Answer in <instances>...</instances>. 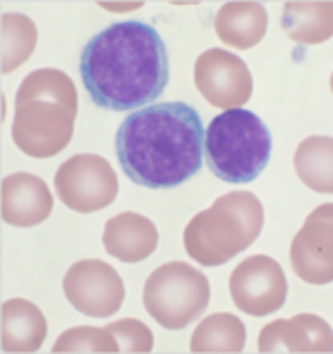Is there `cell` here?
<instances>
[{
    "label": "cell",
    "mask_w": 333,
    "mask_h": 354,
    "mask_svg": "<svg viewBox=\"0 0 333 354\" xmlns=\"http://www.w3.org/2000/svg\"><path fill=\"white\" fill-rule=\"evenodd\" d=\"M80 76L96 107L129 112L165 92L169 54L156 27L143 20H118L85 45Z\"/></svg>",
    "instance_id": "obj_1"
},
{
    "label": "cell",
    "mask_w": 333,
    "mask_h": 354,
    "mask_svg": "<svg viewBox=\"0 0 333 354\" xmlns=\"http://www.w3.org/2000/svg\"><path fill=\"white\" fill-rule=\"evenodd\" d=\"M205 129L187 103L167 100L131 112L116 131L125 176L147 189L180 187L203 167Z\"/></svg>",
    "instance_id": "obj_2"
},
{
    "label": "cell",
    "mask_w": 333,
    "mask_h": 354,
    "mask_svg": "<svg viewBox=\"0 0 333 354\" xmlns=\"http://www.w3.org/2000/svg\"><path fill=\"white\" fill-rule=\"evenodd\" d=\"M78 116V89L65 72L36 69L20 83L12 138L23 154L54 158L74 138Z\"/></svg>",
    "instance_id": "obj_3"
},
{
    "label": "cell",
    "mask_w": 333,
    "mask_h": 354,
    "mask_svg": "<svg viewBox=\"0 0 333 354\" xmlns=\"http://www.w3.org/2000/svg\"><path fill=\"white\" fill-rule=\"evenodd\" d=\"M265 225V209L256 194L245 189L229 192L198 212L185 227V250L205 268L225 266L258 241Z\"/></svg>",
    "instance_id": "obj_4"
},
{
    "label": "cell",
    "mask_w": 333,
    "mask_h": 354,
    "mask_svg": "<svg viewBox=\"0 0 333 354\" xmlns=\"http://www.w3.org/2000/svg\"><path fill=\"white\" fill-rule=\"evenodd\" d=\"M271 131L249 109H227L205 131V156L214 176L227 183H251L271 158Z\"/></svg>",
    "instance_id": "obj_5"
},
{
    "label": "cell",
    "mask_w": 333,
    "mask_h": 354,
    "mask_svg": "<svg viewBox=\"0 0 333 354\" xmlns=\"http://www.w3.org/2000/svg\"><path fill=\"white\" fill-rule=\"evenodd\" d=\"M211 299L209 279L185 261H171L149 274L143 303L158 326L183 330L198 321Z\"/></svg>",
    "instance_id": "obj_6"
},
{
    "label": "cell",
    "mask_w": 333,
    "mask_h": 354,
    "mask_svg": "<svg viewBox=\"0 0 333 354\" xmlns=\"http://www.w3.org/2000/svg\"><path fill=\"white\" fill-rule=\"evenodd\" d=\"M54 187L69 209L94 214L116 201L118 176L107 158L98 154H76L58 167Z\"/></svg>",
    "instance_id": "obj_7"
},
{
    "label": "cell",
    "mask_w": 333,
    "mask_h": 354,
    "mask_svg": "<svg viewBox=\"0 0 333 354\" xmlns=\"http://www.w3.org/2000/svg\"><path fill=\"white\" fill-rule=\"evenodd\" d=\"M63 290L72 308L92 319L114 317L125 303L123 279L100 259L74 263L63 279Z\"/></svg>",
    "instance_id": "obj_8"
},
{
    "label": "cell",
    "mask_w": 333,
    "mask_h": 354,
    "mask_svg": "<svg viewBox=\"0 0 333 354\" xmlns=\"http://www.w3.org/2000/svg\"><path fill=\"white\" fill-rule=\"evenodd\" d=\"M287 290L289 283L282 266L265 254L245 259L229 277V292L236 308L251 317L278 312L287 301Z\"/></svg>",
    "instance_id": "obj_9"
},
{
    "label": "cell",
    "mask_w": 333,
    "mask_h": 354,
    "mask_svg": "<svg viewBox=\"0 0 333 354\" xmlns=\"http://www.w3.org/2000/svg\"><path fill=\"white\" fill-rule=\"evenodd\" d=\"M196 89L211 107L238 109L249 103L254 94V76L247 63L227 49H207L194 67Z\"/></svg>",
    "instance_id": "obj_10"
},
{
    "label": "cell",
    "mask_w": 333,
    "mask_h": 354,
    "mask_svg": "<svg viewBox=\"0 0 333 354\" xmlns=\"http://www.w3.org/2000/svg\"><path fill=\"white\" fill-rule=\"evenodd\" d=\"M291 268L309 286L333 281V203L318 205L291 241Z\"/></svg>",
    "instance_id": "obj_11"
},
{
    "label": "cell",
    "mask_w": 333,
    "mask_h": 354,
    "mask_svg": "<svg viewBox=\"0 0 333 354\" xmlns=\"http://www.w3.org/2000/svg\"><path fill=\"white\" fill-rule=\"evenodd\" d=\"M258 350L265 354H329L333 352V330L322 317L302 312L267 323L258 335Z\"/></svg>",
    "instance_id": "obj_12"
},
{
    "label": "cell",
    "mask_w": 333,
    "mask_h": 354,
    "mask_svg": "<svg viewBox=\"0 0 333 354\" xmlns=\"http://www.w3.org/2000/svg\"><path fill=\"white\" fill-rule=\"evenodd\" d=\"M54 212V196L36 174L16 171L3 178V221L14 227L45 223Z\"/></svg>",
    "instance_id": "obj_13"
},
{
    "label": "cell",
    "mask_w": 333,
    "mask_h": 354,
    "mask_svg": "<svg viewBox=\"0 0 333 354\" xmlns=\"http://www.w3.org/2000/svg\"><path fill=\"white\" fill-rule=\"evenodd\" d=\"M158 227L151 218L123 212L107 221L103 232V245L107 254L123 263H140L149 259L158 248Z\"/></svg>",
    "instance_id": "obj_14"
},
{
    "label": "cell",
    "mask_w": 333,
    "mask_h": 354,
    "mask_svg": "<svg viewBox=\"0 0 333 354\" xmlns=\"http://www.w3.org/2000/svg\"><path fill=\"white\" fill-rule=\"evenodd\" d=\"M3 352H38L47 339V319L36 303L9 299L3 303Z\"/></svg>",
    "instance_id": "obj_15"
},
{
    "label": "cell",
    "mask_w": 333,
    "mask_h": 354,
    "mask_svg": "<svg viewBox=\"0 0 333 354\" xmlns=\"http://www.w3.org/2000/svg\"><path fill=\"white\" fill-rule=\"evenodd\" d=\"M214 27L227 47L251 49L265 38L269 14L260 3H227L218 9Z\"/></svg>",
    "instance_id": "obj_16"
},
{
    "label": "cell",
    "mask_w": 333,
    "mask_h": 354,
    "mask_svg": "<svg viewBox=\"0 0 333 354\" xmlns=\"http://www.w3.org/2000/svg\"><path fill=\"white\" fill-rule=\"evenodd\" d=\"M282 29L298 45H322L333 38V3H287Z\"/></svg>",
    "instance_id": "obj_17"
},
{
    "label": "cell",
    "mask_w": 333,
    "mask_h": 354,
    "mask_svg": "<svg viewBox=\"0 0 333 354\" xmlns=\"http://www.w3.org/2000/svg\"><path fill=\"white\" fill-rule=\"evenodd\" d=\"M247 328L236 315L216 312L198 323L189 341L194 354H238L245 350Z\"/></svg>",
    "instance_id": "obj_18"
},
{
    "label": "cell",
    "mask_w": 333,
    "mask_h": 354,
    "mask_svg": "<svg viewBox=\"0 0 333 354\" xmlns=\"http://www.w3.org/2000/svg\"><path fill=\"white\" fill-rule=\"evenodd\" d=\"M298 178L318 194H333V138L309 136L294 154Z\"/></svg>",
    "instance_id": "obj_19"
},
{
    "label": "cell",
    "mask_w": 333,
    "mask_h": 354,
    "mask_svg": "<svg viewBox=\"0 0 333 354\" xmlns=\"http://www.w3.org/2000/svg\"><path fill=\"white\" fill-rule=\"evenodd\" d=\"M38 27L25 14H3V74H12L32 58Z\"/></svg>",
    "instance_id": "obj_20"
},
{
    "label": "cell",
    "mask_w": 333,
    "mask_h": 354,
    "mask_svg": "<svg viewBox=\"0 0 333 354\" xmlns=\"http://www.w3.org/2000/svg\"><path fill=\"white\" fill-rule=\"evenodd\" d=\"M54 354L60 352H72V354H80V352H96V354H116L118 343L114 339V335L107 328H94V326H78V328H69L67 332L58 337V341L52 348Z\"/></svg>",
    "instance_id": "obj_21"
},
{
    "label": "cell",
    "mask_w": 333,
    "mask_h": 354,
    "mask_svg": "<svg viewBox=\"0 0 333 354\" xmlns=\"http://www.w3.org/2000/svg\"><path fill=\"white\" fill-rule=\"evenodd\" d=\"M107 330L114 335L120 352L147 354L154 350V332L140 319H120L109 323Z\"/></svg>",
    "instance_id": "obj_22"
},
{
    "label": "cell",
    "mask_w": 333,
    "mask_h": 354,
    "mask_svg": "<svg viewBox=\"0 0 333 354\" xmlns=\"http://www.w3.org/2000/svg\"><path fill=\"white\" fill-rule=\"evenodd\" d=\"M329 85H331V94H333V74H331V80H329Z\"/></svg>",
    "instance_id": "obj_23"
}]
</instances>
